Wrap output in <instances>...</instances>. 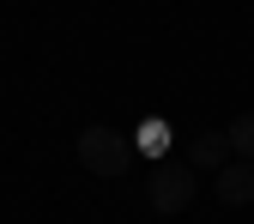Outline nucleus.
I'll return each mask as SVG.
<instances>
[{"instance_id":"nucleus-1","label":"nucleus","mask_w":254,"mask_h":224,"mask_svg":"<svg viewBox=\"0 0 254 224\" xmlns=\"http://www.w3.org/2000/svg\"><path fill=\"white\" fill-rule=\"evenodd\" d=\"M79 164L91 176H103V182L127 176V164H133V134H121V127H109V121L79 127Z\"/></svg>"},{"instance_id":"nucleus-2","label":"nucleus","mask_w":254,"mask_h":224,"mask_svg":"<svg viewBox=\"0 0 254 224\" xmlns=\"http://www.w3.org/2000/svg\"><path fill=\"white\" fill-rule=\"evenodd\" d=\"M194 188H200V176L188 164H176V157H164L145 176V200H151V212H188L194 206Z\"/></svg>"},{"instance_id":"nucleus-3","label":"nucleus","mask_w":254,"mask_h":224,"mask_svg":"<svg viewBox=\"0 0 254 224\" xmlns=\"http://www.w3.org/2000/svg\"><path fill=\"white\" fill-rule=\"evenodd\" d=\"M182 164H188V170H224V164H230V140H224V127H212V134H194Z\"/></svg>"},{"instance_id":"nucleus-4","label":"nucleus","mask_w":254,"mask_h":224,"mask_svg":"<svg viewBox=\"0 0 254 224\" xmlns=\"http://www.w3.org/2000/svg\"><path fill=\"white\" fill-rule=\"evenodd\" d=\"M218 200L224 206H248L254 200V164H236L230 157V164L218 170Z\"/></svg>"},{"instance_id":"nucleus-5","label":"nucleus","mask_w":254,"mask_h":224,"mask_svg":"<svg viewBox=\"0 0 254 224\" xmlns=\"http://www.w3.org/2000/svg\"><path fill=\"white\" fill-rule=\"evenodd\" d=\"M224 140H230V157H236V164H254V115H236L224 127Z\"/></svg>"},{"instance_id":"nucleus-6","label":"nucleus","mask_w":254,"mask_h":224,"mask_svg":"<svg viewBox=\"0 0 254 224\" xmlns=\"http://www.w3.org/2000/svg\"><path fill=\"white\" fill-rule=\"evenodd\" d=\"M133 151H151L157 164H164V157H170V127H164V121H145L139 140H133Z\"/></svg>"}]
</instances>
